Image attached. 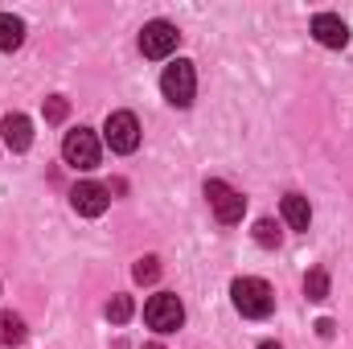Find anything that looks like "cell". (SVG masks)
<instances>
[{
	"mask_svg": "<svg viewBox=\"0 0 353 349\" xmlns=\"http://www.w3.org/2000/svg\"><path fill=\"white\" fill-rule=\"evenodd\" d=\"M230 296H234V308H239L247 321H263V317H271V308H275V292H271V283L259 279V275L234 279V283H230Z\"/></svg>",
	"mask_w": 353,
	"mask_h": 349,
	"instance_id": "6da1fadb",
	"label": "cell"
},
{
	"mask_svg": "<svg viewBox=\"0 0 353 349\" xmlns=\"http://www.w3.org/2000/svg\"><path fill=\"white\" fill-rule=\"evenodd\" d=\"M161 90H165V99H169L173 107H189L193 94H197V70H193V62H189V58L169 62L165 74H161Z\"/></svg>",
	"mask_w": 353,
	"mask_h": 349,
	"instance_id": "7a4b0ae2",
	"label": "cell"
},
{
	"mask_svg": "<svg viewBox=\"0 0 353 349\" xmlns=\"http://www.w3.org/2000/svg\"><path fill=\"white\" fill-rule=\"evenodd\" d=\"M103 140H107V148L119 152V157L136 152V148H140V119H136L132 111H111L107 123H103Z\"/></svg>",
	"mask_w": 353,
	"mask_h": 349,
	"instance_id": "3957f363",
	"label": "cell"
},
{
	"mask_svg": "<svg viewBox=\"0 0 353 349\" xmlns=\"http://www.w3.org/2000/svg\"><path fill=\"white\" fill-rule=\"evenodd\" d=\"M205 197H210V210H214V218L222 222V226H234V222H243V214H247V197L239 193V189H230L226 181H205Z\"/></svg>",
	"mask_w": 353,
	"mask_h": 349,
	"instance_id": "277c9868",
	"label": "cell"
},
{
	"mask_svg": "<svg viewBox=\"0 0 353 349\" xmlns=\"http://www.w3.org/2000/svg\"><path fill=\"white\" fill-rule=\"evenodd\" d=\"M62 157H66V165L70 169H94L99 165V157H103V148H99V136L90 132V128H74V132H66V140H62Z\"/></svg>",
	"mask_w": 353,
	"mask_h": 349,
	"instance_id": "5b68a950",
	"label": "cell"
},
{
	"mask_svg": "<svg viewBox=\"0 0 353 349\" xmlns=\"http://www.w3.org/2000/svg\"><path fill=\"white\" fill-rule=\"evenodd\" d=\"M144 321H148V329H157V333H176V329L185 325V308H181V300H176L173 292H157V296L144 304Z\"/></svg>",
	"mask_w": 353,
	"mask_h": 349,
	"instance_id": "8992f818",
	"label": "cell"
},
{
	"mask_svg": "<svg viewBox=\"0 0 353 349\" xmlns=\"http://www.w3.org/2000/svg\"><path fill=\"white\" fill-rule=\"evenodd\" d=\"M176 41H181V33H176L173 21H148L140 29V54L144 58H169L176 50Z\"/></svg>",
	"mask_w": 353,
	"mask_h": 349,
	"instance_id": "52a82bcc",
	"label": "cell"
},
{
	"mask_svg": "<svg viewBox=\"0 0 353 349\" xmlns=\"http://www.w3.org/2000/svg\"><path fill=\"white\" fill-rule=\"evenodd\" d=\"M70 206H74V214H83V218H99V214H107V206H111V189L99 185V181H79V185L70 189Z\"/></svg>",
	"mask_w": 353,
	"mask_h": 349,
	"instance_id": "ba28073f",
	"label": "cell"
},
{
	"mask_svg": "<svg viewBox=\"0 0 353 349\" xmlns=\"http://www.w3.org/2000/svg\"><path fill=\"white\" fill-rule=\"evenodd\" d=\"M312 37H316L321 46H329V50H341V46L350 41V25H345L341 17H333V12H316V17H312Z\"/></svg>",
	"mask_w": 353,
	"mask_h": 349,
	"instance_id": "9c48e42d",
	"label": "cell"
},
{
	"mask_svg": "<svg viewBox=\"0 0 353 349\" xmlns=\"http://www.w3.org/2000/svg\"><path fill=\"white\" fill-rule=\"evenodd\" d=\"M0 132H4L8 152H29V144H33V123H29V115L8 111V115H4V123H0Z\"/></svg>",
	"mask_w": 353,
	"mask_h": 349,
	"instance_id": "30bf717a",
	"label": "cell"
},
{
	"mask_svg": "<svg viewBox=\"0 0 353 349\" xmlns=\"http://www.w3.org/2000/svg\"><path fill=\"white\" fill-rule=\"evenodd\" d=\"M279 210H283V222H288L292 230H308V226H312V206H308V197H300V193H288Z\"/></svg>",
	"mask_w": 353,
	"mask_h": 349,
	"instance_id": "8fae6325",
	"label": "cell"
},
{
	"mask_svg": "<svg viewBox=\"0 0 353 349\" xmlns=\"http://www.w3.org/2000/svg\"><path fill=\"white\" fill-rule=\"evenodd\" d=\"M25 41V21L12 12H0V54H12Z\"/></svg>",
	"mask_w": 353,
	"mask_h": 349,
	"instance_id": "7c38bea8",
	"label": "cell"
},
{
	"mask_svg": "<svg viewBox=\"0 0 353 349\" xmlns=\"http://www.w3.org/2000/svg\"><path fill=\"white\" fill-rule=\"evenodd\" d=\"M25 337H29L25 321L17 312H0V346H21Z\"/></svg>",
	"mask_w": 353,
	"mask_h": 349,
	"instance_id": "4fadbf2b",
	"label": "cell"
},
{
	"mask_svg": "<svg viewBox=\"0 0 353 349\" xmlns=\"http://www.w3.org/2000/svg\"><path fill=\"white\" fill-rule=\"evenodd\" d=\"M304 296L308 300H329V271L325 267H312L304 275Z\"/></svg>",
	"mask_w": 353,
	"mask_h": 349,
	"instance_id": "5bb4252c",
	"label": "cell"
},
{
	"mask_svg": "<svg viewBox=\"0 0 353 349\" xmlns=\"http://www.w3.org/2000/svg\"><path fill=\"white\" fill-rule=\"evenodd\" d=\"M128 317H132V296H111L107 300V321L111 325H123Z\"/></svg>",
	"mask_w": 353,
	"mask_h": 349,
	"instance_id": "9a60e30c",
	"label": "cell"
},
{
	"mask_svg": "<svg viewBox=\"0 0 353 349\" xmlns=\"http://www.w3.org/2000/svg\"><path fill=\"white\" fill-rule=\"evenodd\" d=\"M255 243H259V247H279V226H275L271 218L255 222Z\"/></svg>",
	"mask_w": 353,
	"mask_h": 349,
	"instance_id": "2e32d148",
	"label": "cell"
},
{
	"mask_svg": "<svg viewBox=\"0 0 353 349\" xmlns=\"http://www.w3.org/2000/svg\"><path fill=\"white\" fill-rule=\"evenodd\" d=\"M157 275H161V259H157V255H144V259H136V279H140V283H152Z\"/></svg>",
	"mask_w": 353,
	"mask_h": 349,
	"instance_id": "e0dca14e",
	"label": "cell"
},
{
	"mask_svg": "<svg viewBox=\"0 0 353 349\" xmlns=\"http://www.w3.org/2000/svg\"><path fill=\"white\" fill-rule=\"evenodd\" d=\"M66 111H70V103H66L62 94H50V99H46V119H50V123H62Z\"/></svg>",
	"mask_w": 353,
	"mask_h": 349,
	"instance_id": "ac0fdd59",
	"label": "cell"
},
{
	"mask_svg": "<svg viewBox=\"0 0 353 349\" xmlns=\"http://www.w3.org/2000/svg\"><path fill=\"white\" fill-rule=\"evenodd\" d=\"M259 349H283V346H275V341H263V346H259Z\"/></svg>",
	"mask_w": 353,
	"mask_h": 349,
	"instance_id": "d6986e66",
	"label": "cell"
},
{
	"mask_svg": "<svg viewBox=\"0 0 353 349\" xmlns=\"http://www.w3.org/2000/svg\"><path fill=\"white\" fill-rule=\"evenodd\" d=\"M144 349H165V346H157V341H152V346H144Z\"/></svg>",
	"mask_w": 353,
	"mask_h": 349,
	"instance_id": "ffe728a7",
	"label": "cell"
}]
</instances>
